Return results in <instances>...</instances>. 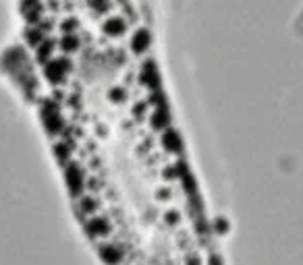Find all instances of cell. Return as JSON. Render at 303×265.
<instances>
[{"mask_svg":"<svg viewBox=\"0 0 303 265\" xmlns=\"http://www.w3.org/2000/svg\"><path fill=\"white\" fill-rule=\"evenodd\" d=\"M50 52H52V42H46L42 48H40V52H38V58L40 60H46L50 56Z\"/></svg>","mask_w":303,"mask_h":265,"instance_id":"cell-1","label":"cell"},{"mask_svg":"<svg viewBox=\"0 0 303 265\" xmlns=\"http://www.w3.org/2000/svg\"><path fill=\"white\" fill-rule=\"evenodd\" d=\"M27 40H29L31 44H36V42L40 40V33H38V31H29V33H27Z\"/></svg>","mask_w":303,"mask_h":265,"instance_id":"cell-2","label":"cell"},{"mask_svg":"<svg viewBox=\"0 0 303 265\" xmlns=\"http://www.w3.org/2000/svg\"><path fill=\"white\" fill-rule=\"evenodd\" d=\"M27 2H33V0H27Z\"/></svg>","mask_w":303,"mask_h":265,"instance_id":"cell-3","label":"cell"}]
</instances>
